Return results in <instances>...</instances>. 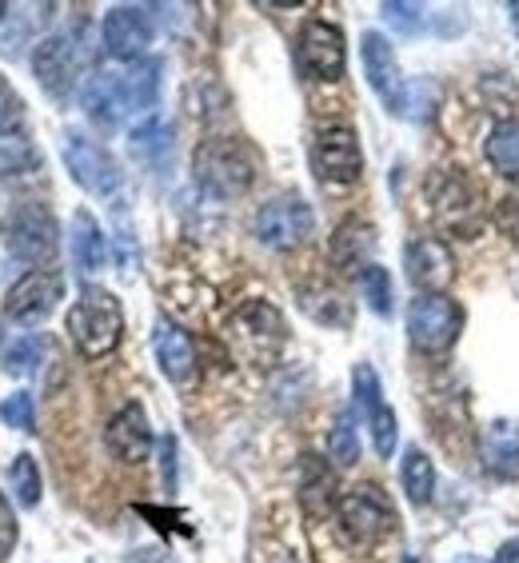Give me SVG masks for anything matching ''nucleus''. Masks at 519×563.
Segmentation results:
<instances>
[{
  "mask_svg": "<svg viewBox=\"0 0 519 563\" xmlns=\"http://www.w3.org/2000/svg\"><path fill=\"white\" fill-rule=\"evenodd\" d=\"M196 185L205 188L208 196L217 200H236L252 188L256 180V156L244 141L236 136H217V141H205L196 148L192 161Z\"/></svg>",
  "mask_w": 519,
  "mask_h": 563,
  "instance_id": "f257e3e1",
  "label": "nucleus"
},
{
  "mask_svg": "<svg viewBox=\"0 0 519 563\" xmlns=\"http://www.w3.org/2000/svg\"><path fill=\"white\" fill-rule=\"evenodd\" d=\"M68 336L85 360H104L120 347L124 336V312L109 288H85L68 312Z\"/></svg>",
  "mask_w": 519,
  "mask_h": 563,
  "instance_id": "f03ea898",
  "label": "nucleus"
},
{
  "mask_svg": "<svg viewBox=\"0 0 519 563\" xmlns=\"http://www.w3.org/2000/svg\"><path fill=\"white\" fill-rule=\"evenodd\" d=\"M335 523H340V536L352 548L368 552V548L384 543L396 531V508H391L388 492L379 484H356L335 504Z\"/></svg>",
  "mask_w": 519,
  "mask_h": 563,
  "instance_id": "7ed1b4c3",
  "label": "nucleus"
},
{
  "mask_svg": "<svg viewBox=\"0 0 519 563\" xmlns=\"http://www.w3.org/2000/svg\"><path fill=\"white\" fill-rule=\"evenodd\" d=\"M428 196H432V212L440 220V228H448L452 236L472 240L484 232V196H479V188L467 176L460 173L432 176Z\"/></svg>",
  "mask_w": 519,
  "mask_h": 563,
  "instance_id": "20e7f679",
  "label": "nucleus"
},
{
  "mask_svg": "<svg viewBox=\"0 0 519 563\" xmlns=\"http://www.w3.org/2000/svg\"><path fill=\"white\" fill-rule=\"evenodd\" d=\"M464 332V308L452 296H416L408 308V340L423 356H440Z\"/></svg>",
  "mask_w": 519,
  "mask_h": 563,
  "instance_id": "39448f33",
  "label": "nucleus"
},
{
  "mask_svg": "<svg viewBox=\"0 0 519 563\" xmlns=\"http://www.w3.org/2000/svg\"><path fill=\"white\" fill-rule=\"evenodd\" d=\"M312 228H316L312 208L296 192L276 196V200H268V205L256 212V236H260V244L272 252H292V249H300V244H308Z\"/></svg>",
  "mask_w": 519,
  "mask_h": 563,
  "instance_id": "423d86ee",
  "label": "nucleus"
},
{
  "mask_svg": "<svg viewBox=\"0 0 519 563\" xmlns=\"http://www.w3.org/2000/svg\"><path fill=\"white\" fill-rule=\"evenodd\" d=\"M4 244L12 256H21L29 264H48L60 249V228L56 217L44 205L29 200L12 212V220H4Z\"/></svg>",
  "mask_w": 519,
  "mask_h": 563,
  "instance_id": "0eeeda50",
  "label": "nucleus"
},
{
  "mask_svg": "<svg viewBox=\"0 0 519 563\" xmlns=\"http://www.w3.org/2000/svg\"><path fill=\"white\" fill-rule=\"evenodd\" d=\"M312 173L324 180L328 188H347L356 185L364 173V152H360L356 132L344 124H332L312 141Z\"/></svg>",
  "mask_w": 519,
  "mask_h": 563,
  "instance_id": "6e6552de",
  "label": "nucleus"
},
{
  "mask_svg": "<svg viewBox=\"0 0 519 563\" xmlns=\"http://www.w3.org/2000/svg\"><path fill=\"white\" fill-rule=\"evenodd\" d=\"M296 65L308 80H340L347 65V48H344V33L328 21H308L300 29V41H296Z\"/></svg>",
  "mask_w": 519,
  "mask_h": 563,
  "instance_id": "1a4fd4ad",
  "label": "nucleus"
},
{
  "mask_svg": "<svg viewBox=\"0 0 519 563\" xmlns=\"http://www.w3.org/2000/svg\"><path fill=\"white\" fill-rule=\"evenodd\" d=\"M232 332H236L240 347H244L256 364H264V368L276 360V352H280L284 340H288V324H284V316L276 312L268 300L244 303V308L232 316Z\"/></svg>",
  "mask_w": 519,
  "mask_h": 563,
  "instance_id": "9d476101",
  "label": "nucleus"
},
{
  "mask_svg": "<svg viewBox=\"0 0 519 563\" xmlns=\"http://www.w3.org/2000/svg\"><path fill=\"white\" fill-rule=\"evenodd\" d=\"M65 168L76 185L92 196H117L120 192V164L104 144L88 141V136H68L65 141Z\"/></svg>",
  "mask_w": 519,
  "mask_h": 563,
  "instance_id": "9b49d317",
  "label": "nucleus"
},
{
  "mask_svg": "<svg viewBox=\"0 0 519 563\" xmlns=\"http://www.w3.org/2000/svg\"><path fill=\"white\" fill-rule=\"evenodd\" d=\"M60 296H65V280L53 268H33L4 292V316L12 324H41L60 303Z\"/></svg>",
  "mask_w": 519,
  "mask_h": 563,
  "instance_id": "f8f14e48",
  "label": "nucleus"
},
{
  "mask_svg": "<svg viewBox=\"0 0 519 563\" xmlns=\"http://www.w3.org/2000/svg\"><path fill=\"white\" fill-rule=\"evenodd\" d=\"M152 44V9L144 4H117L104 16V53L120 65L144 60Z\"/></svg>",
  "mask_w": 519,
  "mask_h": 563,
  "instance_id": "ddd939ff",
  "label": "nucleus"
},
{
  "mask_svg": "<svg viewBox=\"0 0 519 563\" xmlns=\"http://www.w3.org/2000/svg\"><path fill=\"white\" fill-rule=\"evenodd\" d=\"M404 268H408L411 288H420V296H444V288L455 280V256L444 240L420 236L404 249Z\"/></svg>",
  "mask_w": 519,
  "mask_h": 563,
  "instance_id": "4468645a",
  "label": "nucleus"
},
{
  "mask_svg": "<svg viewBox=\"0 0 519 563\" xmlns=\"http://www.w3.org/2000/svg\"><path fill=\"white\" fill-rule=\"evenodd\" d=\"M33 73L48 97L65 100L76 88V80H80V48L73 44V36H44L33 53Z\"/></svg>",
  "mask_w": 519,
  "mask_h": 563,
  "instance_id": "2eb2a0df",
  "label": "nucleus"
},
{
  "mask_svg": "<svg viewBox=\"0 0 519 563\" xmlns=\"http://www.w3.org/2000/svg\"><path fill=\"white\" fill-rule=\"evenodd\" d=\"M360 53H364V73H368V85L376 88V97L388 104V112L400 117V100H404V88H408V76L400 73V60H396V48L388 44V36L364 33Z\"/></svg>",
  "mask_w": 519,
  "mask_h": 563,
  "instance_id": "dca6fc26",
  "label": "nucleus"
},
{
  "mask_svg": "<svg viewBox=\"0 0 519 563\" xmlns=\"http://www.w3.org/2000/svg\"><path fill=\"white\" fill-rule=\"evenodd\" d=\"M80 104H85L88 120L100 124V129H120L124 120L132 117L129 92H124V80L117 73H92L80 88Z\"/></svg>",
  "mask_w": 519,
  "mask_h": 563,
  "instance_id": "f3484780",
  "label": "nucleus"
},
{
  "mask_svg": "<svg viewBox=\"0 0 519 563\" xmlns=\"http://www.w3.org/2000/svg\"><path fill=\"white\" fill-rule=\"evenodd\" d=\"M104 444L120 464H144L152 452V428L141 404H124L104 428Z\"/></svg>",
  "mask_w": 519,
  "mask_h": 563,
  "instance_id": "a211bd4d",
  "label": "nucleus"
},
{
  "mask_svg": "<svg viewBox=\"0 0 519 563\" xmlns=\"http://www.w3.org/2000/svg\"><path fill=\"white\" fill-rule=\"evenodd\" d=\"M300 504L312 520H324L340 504V484H335V472L324 455H300Z\"/></svg>",
  "mask_w": 519,
  "mask_h": 563,
  "instance_id": "6ab92c4d",
  "label": "nucleus"
},
{
  "mask_svg": "<svg viewBox=\"0 0 519 563\" xmlns=\"http://www.w3.org/2000/svg\"><path fill=\"white\" fill-rule=\"evenodd\" d=\"M152 347H156V364H161L164 376L173 379V384H192L196 379V344L185 328L161 320V324H156V336H152Z\"/></svg>",
  "mask_w": 519,
  "mask_h": 563,
  "instance_id": "aec40b11",
  "label": "nucleus"
},
{
  "mask_svg": "<svg viewBox=\"0 0 519 563\" xmlns=\"http://www.w3.org/2000/svg\"><path fill=\"white\" fill-rule=\"evenodd\" d=\"M479 455H484L487 476L499 479V484H516L519 479V423L516 420L492 423L484 432Z\"/></svg>",
  "mask_w": 519,
  "mask_h": 563,
  "instance_id": "412c9836",
  "label": "nucleus"
},
{
  "mask_svg": "<svg viewBox=\"0 0 519 563\" xmlns=\"http://www.w3.org/2000/svg\"><path fill=\"white\" fill-rule=\"evenodd\" d=\"M372 252H376V228L364 224V220H344V224L335 228L332 236V264L344 276H360V272L368 268Z\"/></svg>",
  "mask_w": 519,
  "mask_h": 563,
  "instance_id": "4be33fe9",
  "label": "nucleus"
},
{
  "mask_svg": "<svg viewBox=\"0 0 519 563\" xmlns=\"http://www.w3.org/2000/svg\"><path fill=\"white\" fill-rule=\"evenodd\" d=\"M104 261H109V240H104V232H100L97 217L80 208V212L73 217V264H76V272L97 276V272L104 268Z\"/></svg>",
  "mask_w": 519,
  "mask_h": 563,
  "instance_id": "5701e85b",
  "label": "nucleus"
},
{
  "mask_svg": "<svg viewBox=\"0 0 519 563\" xmlns=\"http://www.w3.org/2000/svg\"><path fill=\"white\" fill-rule=\"evenodd\" d=\"M132 156L141 164H152V168H164L168 156H173V129L164 124V120L148 117L141 129H132V141H129Z\"/></svg>",
  "mask_w": 519,
  "mask_h": 563,
  "instance_id": "b1692460",
  "label": "nucleus"
},
{
  "mask_svg": "<svg viewBox=\"0 0 519 563\" xmlns=\"http://www.w3.org/2000/svg\"><path fill=\"white\" fill-rule=\"evenodd\" d=\"M400 484H404V492H408V499L416 504V508L432 504V496H435V467H432V460L420 452V448H408V452H404Z\"/></svg>",
  "mask_w": 519,
  "mask_h": 563,
  "instance_id": "393cba45",
  "label": "nucleus"
},
{
  "mask_svg": "<svg viewBox=\"0 0 519 563\" xmlns=\"http://www.w3.org/2000/svg\"><path fill=\"white\" fill-rule=\"evenodd\" d=\"M41 168V152L24 132H0V180L29 176Z\"/></svg>",
  "mask_w": 519,
  "mask_h": 563,
  "instance_id": "a878e982",
  "label": "nucleus"
},
{
  "mask_svg": "<svg viewBox=\"0 0 519 563\" xmlns=\"http://www.w3.org/2000/svg\"><path fill=\"white\" fill-rule=\"evenodd\" d=\"M487 161L499 176L519 180V120H504L492 141H487Z\"/></svg>",
  "mask_w": 519,
  "mask_h": 563,
  "instance_id": "bb28decb",
  "label": "nucleus"
},
{
  "mask_svg": "<svg viewBox=\"0 0 519 563\" xmlns=\"http://www.w3.org/2000/svg\"><path fill=\"white\" fill-rule=\"evenodd\" d=\"M9 484H12V496H16L21 508H36V504H41V467H36V460L29 452H21L16 460H12Z\"/></svg>",
  "mask_w": 519,
  "mask_h": 563,
  "instance_id": "cd10ccee",
  "label": "nucleus"
},
{
  "mask_svg": "<svg viewBox=\"0 0 519 563\" xmlns=\"http://www.w3.org/2000/svg\"><path fill=\"white\" fill-rule=\"evenodd\" d=\"M44 360V340L41 336H16L4 352H0V368L9 376H29Z\"/></svg>",
  "mask_w": 519,
  "mask_h": 563,
  "instance_id": "c85d7f7f",
  "label": "nucleus"
},
{
  "mask_svg": "<svg viewBox=\"0 0 519 563\" xmlns=\"http://www.w3.org/2000/svg\"><path fill=\"white\" fill-rule=\"evenodd\" d=\"M435 109H440V88H435L428 76H416V80H408V88H404V100H400V117L428 120Z\"/></svg>",
  "mask_w": 519,
  "mask_h": 563,
  "instance_id": "c756f323",
  "label": "nucleus"
},
{
  "mask_svg": "<svg viewBox=\"0 0 519 563\" xmlns=\"http://www.w3.org/2000/svg\"><path fill=\"white\" fill-rule=\"evenodd\" d=\"M364 420H368V435H372V448H376V455H384V460H388V455L396 452V440H400L396 412H391L388 404H376V408H368V412H364Z\"/></svg>",
  "mask_w": 519,
  "mask_h": 563,
  "instance_id": "7c9ffc66",
  "label": "nucleus"
},
{
  "mask_svg": "<svg viewBox=\"0 0 519 563\" xmlns=\"http://www.w3.org/2000/svg\"><path fill=\"white\" fill-rule=\"evenodd\" d=\"M328 455H332L335 467H352L360 460V440H356V420L352 416H340L328 435Z\"/></svg>",
  "mask_w": 519,
  "mask_h": 563,
  "instance_id": "2f4dec72",
  "label": "nucleus"
},
{
  "mask_svg": "<svg viewBox=\"0 0 519 563\" xmlns=\"http://www.w3.org/2000/svg\"><path fill=\"white\" fill-rule=\"evenodd\" d=\"M360 288H364V300L376 316H391V276L388 268H379V264H368V268L360 272Z\"/></svg>",
  "mask_w": 519,
  "mask_h": 563,
  "instance_id": "473e14b6",
  "label": "nucleus"
},
{
  "mask_svg": "<svg viewBox=\"0 0 519 563\" xmlns=\"http://www.w3.org/2000/svg\"><path fill=\"white\" fill-rule=\"evenodd\" d=\"M384 12V21L404 36H420L423 24H428V4H404V0H388V4H379Z\"/></svg>",
  "mask_w": 519,
  "mask_h": 563,
  "instance_id": "72a5a7b5",
  "label": "nucleus"
},
{
  "mask_svg": "<svg viewBox=\"0 0 519 563\" xmlns=\"http://www.w3.org/2000/svg\"><path fill=\"white\" fill-rule=\"evenodd\" d=\"M0 420L16 428V432H36V404L29 391H12L9 400L0 404Z\"/></svg>",
  "mask_w": 519,
  "mask_h": 563,
  "instance_id": "f704fd0d",
  "label": "nucleus"
},
{
  "mask_svg": "<svg viewBox=\"0 0 519 563\" xmlns=\"http://www.w3.org/2000/svg\"><path fill=\"white\" fill-rule=\"evenodd\" d=\"M24 120V100L16 97V88L0 76V132H12Z\"/></svg>",
  "mask_w": 519,
  "mask_h": 563,
  "instance_id": "c9c22d12",
  "label": "nucleus"
},
{
  "mask_svg": "<svg viewBox=\"0 0 519 563\" xmlns=\"http://www.w3.org/2000/svg\"><path fill=\"white\" fill-rule=\"evenodd\" d=\"M16 540H21V523H16V516H12V504L4 499V492H0V563L12 555Z\"/></svg>",
  "mask_w": 519,
  "mask_h": 563,
  "instance_id": "e433bc0d",
  "label": "nucleus"
},
{
  "mask_svg": "<svg viewBox=\"0 0 519 563\" xmlns=\"http://www.w3.org/2000/svg\"><path fill=\"white\" fill-rule=\"evenodd\" d=\"M496 563H519V540H508L504 548H499Z\"/></svg>",
  "mask_w": 519,
  "mask_h": 563,
  "instance_id": "4c0bfd02",
  "label": "nucleus"
},
{
  "mask_svg": "<svg viewBox=\"0 0 519 563\" xmlns=\"http://www.w3.org/2000/svg\"><path fill=\"white\" fill-rule=\"evenodd\" d=\"M508 12H511V29H516V33H519V0H511Z\"/></svg>",
  "mask_w": 519,
  "mask_h": 563,
  "instance_id": "58836bf2",
  "label": "nucleus"
},
{
  "mask_svg": "<svg viewBox=\"0 0 519 563\" xmlns=\"http://www.w3.org/2000/svg\"><path fill=\"white\" fill-rule=\"evenodd\" d=\"M9 9H12L9 0H0V21H4V16H9Z\"/></svg>",
  "mask_w": 519,
  "mask_h": 563,
  "instance_id": "ea45409f",
  "label": "nucleus"
},
{
  "mask_svg": "<svg viewBox=\"0 0 519 563\" xmlns=\"http://www.w3.org/2000/svg\"><path fill=\"white\" fill-rule=\"evenodd\" d=\"M452 563H484V560H472V555H460V560H452Z\"/></svg>",
  "mask_w": 519,
  "mask_h": 563,
  "instance_id": "a19ab883",
  "label": "nucleus"
}]
</instances>
